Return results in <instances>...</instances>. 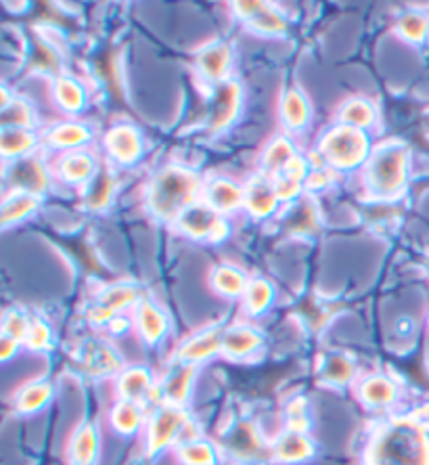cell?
Returning a JSON list of instances; mask_svg holds the SVG:
<instances>
[{
    "mask_svg": "<svg viewBox=\"0 0 429 465\" xmlns=\"http://www.w3.org/2000/svg\"><path fill=\"white\" fill-rule=\"evenodd\" d=\"M93 128L84 124V122L67 120L46 130L43 143L46 147L57 149L59 153H67L78 152V149H86L88 143L93 141Z\"/></svg>",
    "mask_w": 429,
    "mask_h": 465,
    "instance_id": "obj_25",
    "label": "cell"
},
{
    "mask_svg": "<svg viewBox=\"0 0 429 465\" xmlns=\"http://www.w3.org/2000/svg\"><path fill=\"white\" fill-rule=\"evenodd\" d=\"M103 330H105L112 338H124L128 331L134 330L132 314H126V312L118 314V317H113L112 321H109V323L103 327Z\"/></svg>",
    "mask_w": 429,
    "mask_h": 465,
    "instance_id": "obj_48",
    "label": "cell"
},
{
    "mask_svg": "<svg viewBox=\"0 0 429 465\" xmlns=\"http://www.w3.org/2000/svg\"><path fill=\"white\" fill-rule=\"evenodd\" d=\"M310 174V162L306 155H297L289 168H285L275 179V187L281 203H296L302 200L306 191V179Z\"/></svg>",
    "mask_w": 429,
    "mask_h": 465,
    "instance_id": "obj_29",
    "label": "cell"
},
{
    "mask_svg": "<svg viewBox=\"0 0 429 465\" xmlns=\"http://www.w3.org/2000/svg\"><path fill=\"white\" fill-rule=\"evenodd\" d=\"M22 341L3 336L0 338V359H3V362H9L19 351H22Z\"/></svg>",
    "mask_w": 429,
    "mask_h": 465,
    "instance_id": "obj_50",
    "label": "cell"
},
{
    "mask_svg": "<svg viewBox=\"0 0 429 465\" xmlns=\"http://www.w3.org/2000/svg\"><path fill=\"white\" fill-rule=\"evenodd\" d=\"M30 323H32V317H27L22 309H9L5 312V319H3V336L13 338L24 344L27 330H30Z\"/></svg>",
    "mask_w": 429,
    "mask_h": 465,
    "instance_id": "obj_46",
    "label": "cell"
},
{
    "mask_svg": "<svg viewBox=\"0 0 429 465\" xmlns=\"http://www.w3.org/2000/svg\"><path fill=\"white\" fill-rule=\"evenodd\" d=\"M278 118L288 133H299L306 130L312 118V107L306 94L299 88H288L278 101Z\"/></svg>",
    "mask_w": 429,
    "mask_h": 465,
    "instance_id": "obj_28",
    "label": "cell"
},
{
    "mask_svg": "<svg viewBox=\"0 0 429 465\" xmlns=\"http://www.w3.org/2000/svg\"><path fill=\"white\" fill-rule=\"evenodd\" d=\"M373 147L375 145L366 130L336 124L321 134L317 153L333 173H354V170H363L366 166Z\"/></svg>",
    "mask_w": 429,
    "mask_h": 465,
    "instance_id": "obj_4",
    "label": "cell"
},
{
    "mask_svg": "<svg viewBox=\"0 0 429 465\" xmlns=\"http://www.w3.org/2000/svg\"><path fill=\"white\" fill-rule=\"evenodd\" d=\"M203 179L195 170L170 163L151 176L145 189V208L155 221L174 224L182 212L201 200Z\"/></svg>",
    "mask_w": 429,
    "mask_h": 465,
    "instance_id": "obj_2",
    "label": "cell"
},
{
    "mask_svg": "<svg viewBox=\"0 0 429 465\" xmlns=\"http://www.w3.org/2000/svg\"><path fill=\"white\" fill-rule=\"evenodd\" d=\"M103 149L107 160L115 166L128 168L145 155V141L141 130L132 124H115L103 134Z\"/></svg>",
    "mask_w": 429,
    "mask_h": 465,
    "instance_id": "obj_12",
    "label": "cell"
},
{
    "mask_svg": "<svg viewBox=\"0 0 429 465\" xmlns=\"http://www.w3.org/2000/svg\"><path fill=\"white\" fill-rule=\"evenodd\" d=\"M281 206V200H278L275 179L270 176L258 173L256 176L245 183V206L243 210L248 212L251 218L256 221H267Z\"/></svg>",
    "mask_w": 429,
    "mask_h": 465,
    "instance_id": "obj_21",
    "label": "cell"
},
{
    "mask_svg": "<svg viewBox=\"0 0 429 465\" xmlns=\"http://www.w3.org/2000/svg\"><path fill=\"white\" fill-rule=\"evenodd\" d=\"M99 430L91 421H82L80 426L73 430L70 447H67V455H70L72 465H94L99 460Z\"/></svg>",
    "mask_w": 429,
    "mask_h": 465,
    "instance_id": "obj_31",
    "label": "cell"
},
{
    "mask_svg": "<svg viewBox=\"0 0 429 465\" xmlns=\"http://www.w3.org/2000/svg\"><path fill=\"white\" fill-rule=\"evenodd\" d=\"M277 300V290L268 279L254 277L249 279L248 290H245L241 298V309L248 319H260L267 314Z\"/></svg>",
    "mask_w": 429,
    "mask_h": 465,
    "instance_id": "obj_35",
    "label": "cell"
},
{
    "mask_svg": "<svg viewBox=\"0 0 429 465\" xmlns=\"http://www.w3.org/2000/svg\"><path fill=\"white\" fill-rule=\"evenodd\" d=\"M294 206V214L289 216V223H288V229L289 232H294V235H310V232H315L318 229V208L312 197H302V200H297L296 203H291Z\"/></svg>",
    "mask_w": 429,
    "mask_h": 465,
    "instance_id": "obj_41",
    "label": "cell"
},
{
    "mask_svg": "<svg viewBox=\"0 0 429 465\" xmlns=\"http://www.w3.org/2000/svg\"><path fill=\"white\" fill-rule=\"evenodd\" d=\"M174 227L179 229L182 235H187L193 242H203L218 245L229 237L230 224L227 216L218 214L214 208H210L206 202L200 200L193 206L182 212L179 221L174 223Z\"/></svg>",
    "mask_w": 429,
    "mask_h": 465,
    "instance_id": "obj_6",
    "label": "cell"
},
{
    "mask_svg": "<svg viewBox=\"0 0 429 465\" xmlns=\"http://www.w3.org/2000/svg\"><path fill=\"white\" fill-rule=\"evenodd\" d=\"M99 173L97 157L88 149H78V152L59 153L53 163L54 179L61 181L67 187H88V183Z\"/></svg>",
    "mask_w": 429,
    "mask_h": 465,
    "instance_id": "obj_17",
    "label": "cell"
},
{
    "mask_svg": "<svg viewBox=\"0 0 429 465\" xmlns=\"http://www.w3.org/2000/svg\"><path fill=\"white\" fill-rule=\"evenodd\" d=\"M197 373H200V367L197 365L172 361L168 371L158 380V390H155L158 405L187 407L190 392H193Z\"/></svg>",
    "mask_w": 429,
    "mask_h": 465,
    "instance_id": "obj_13",
    "label": "cell"
},
{
    "mask_svg": "<svg viewBox=\"0 0 429 465\" xmlns=\"http://www.w3.org/2000/svg\"><path fill=\"white\" fill-rule=\"evenodd\" d=\"M411 415H413L414 421H419L421 426H424L425 430H429V401L424 402V405H421V407L414 409V413H411Z\"/></svg>",
    "mask_w": 429,
    "mask_h": 465,
    "instance_id": "obj_52",
    "label": "cell"
},
{
    "mask_svg": "<svg viewBox=\"0 0 429 465\" xmlns=\"http://www.w3.org/2000/svg\"><path fill=\"white\" fill-rule=\"evenodd\" d=\"M413 321L411 319H398L396 321V325L392 327V333L394 336H398V338H403V340H408L413 336Z\"/></svg>",
    "mask_w": 429,
    "mask_h": 465,
    "instance_id": "obj_51",
    "label": "cell"
},
{
    "mask_svg": "<svg viewBox=\"0 0 429 465\" xmlns=\"http://www.w3.org/2000/svg\"><path fill=\"white\" fill-rule=\"evenodd\" d=\"M24 348L32 352H46L53 348V327L43 319H32L24 340Z\"/></svg>",
    "mask_w": 429,
    "mask_h": 465,
    "instance_id": "obj_45",
    "label": "cell"
},
{
    "mask_svg": "<svg viewBox=\"0 0 429 465\" xmlns=\"http://www.w3.org/2000/svg\"><path fill=\"white\" fill-rule=\"evenodd\" d=\"M115 193V176L109 168H99V173L94 174V179L88 183L84 189V203L88 210L101 212L105 210L113 200Z\"/></svg>",
    "mask_w": 429,
    "mask_h": 465,
    "instance_id": "obj_40",
    "label": "cell"
},
{
    "mask_svg": "<svg viewBox=\"0 0 429 465\" xmlns=\"http://www.w3.org/2000/svg\"><path fill=\"white\" fill-rule=\"evenodd\" d=\"M53 101L57 104L61 112L76 115L84 112L88 105V94L82 82L65 74H57L53 80Z\"/></svg>",
    "mask_w": 429,
    "mask_h": 465,
    "instance_id": "obj_33",
    "label": "cell"
},
{
    "mask_svg": "<svg viewBox=\"0 0 429 465\" xmlns=\"http://www.w3.org/2000/svg\"><path fill=\"white\" fill-rule=\"evenodd\" d=\"M208 282L216 296H220L224 300H241L249 285V277L245 275L239 266L216 264L214 269L210 271Z\"/></svg>",
    "mask_w": 429,
    "mask_h": 465,
    "instance_id": "obj_32",
    "label": "cell"
},
{
    "mask_svg": "<svg viewBox=\"0 0 429 465\" xmlns=\"http://www.w3.org/2000/svg\"><path fill=\"white\" fill-rule=\"evenodd\" d=\"M46 43H38V54H34V65L38 67V70H44V72H54V57L53 49H46L44 46Z\"/></svg>",
    "mask_w": 429,
    "mask_h": 465,
    "instance_id": "obj_49",
    "label": "cell"
},
{
    "mask_svg": "<svg viewBox=\"0 0 429 465\" xmlns=\"http://www.w3.org/2000/svg\"><path fill=\"white\" fill-rule=\"evenodd\" d=\"M235 15L249 27L251 32L262 34V36H283L288 32V17L278 11L275 5L260 3V0H245V3L233 5Z\"/></svg>",
    "mask_w": 429,
    "mask_h": 465,
    "instance_id": "obj_14",
    "label": "cell"
},
{
    "mask_svg": "<svg viewBox=\"0 0 429 465\" xmlns=\"http://www.w3.org/2000/svg\"><path fill=\"white\" fill-rule=\"evenodd\" d=\"M53 399V384L46 380H34L19 390L15 394V411L22 415H34L49 405Z\"/></svg>",
    "mask_w": 429,
    "mask_h": 465,
    "instance_id": "obj_38",
    "label": "cell"
},
{
    "mask_svg": "<svg viewBox=\"0 0 429 465\" xmlns=\"http://www.w3.org/2000/svg\"><path fill=\"white\" fill-rule=\"evenodd\" d=\"M377 120L379 112L375 104L365 97H352L348 101H344L337 112V124L360 128L366 130V133L377 126Z\"/></svg>",
    "mask_w": 429,
    "mask_h": 465,
    "instance_id": "obj_36",
    "label": "cell"
},
{
    "mask_svg": "<svg viewBox=\"0 0 429 465\" xmlns=\"http://www.w3.org/2000/svg\"><path fill=\"white\" fill-rule=\"evenodd\" d=\"M427 325H429V317H427Z\"/></svg>",
    "mask_w": 429,
    "mask_h": 465,
    "instance_id": "obj_53",
    "label": "cell"
},
{
    "mask_svg": "<svg viewBox=\"0 0 429 465\" xmlns=\"http://www.w3.org/2000/svg\"><path fill=\"white\" fill-rule=\"evenodd\" d=\"M356 361L352 354L344 351H331L327 352L318 365V378L325 386L344 390L356 384Z\"/></svg>",
    "mask_w": 429,
    "mask_h": 465,
    "instance_id": "obj_26",
    "label": "cell"
},
{
    "mask_svg": "<svg viewBox=\"0 0 429 465\" xmlns=\"http://www.w3.org/2000/svg\"><path fill=\"white\" fill-rule=\"evenodd\" d=\"M36 109L22 97H13L11 104L5 105L3 114H0V126L3 128L36 130Z\"/></svg>",
    "mask_w": 429,
    "mask_h": 465,
    "instance_id": "obj_43",
    "label": "cell"
},
{
    "mask_svg": "<svg viewBox=\"0 0 429 465\" xmlns=\"http://www.w3.org/2000/svg\"><path fill=\"white\" fill-rule=\"evenodd\" d=\"M243 109V86L239 80L230 78L218 84L212 93V104L208 114V133L222 134L239 120Z\"/></svg>",
    "mask_w": 429,
    "mask_h": 465,
    "instance_id": "obj_10",
    "label": "cell"
},
{
    "mask_svg": "<svg viewBox=\"0 0 429 465\" xmlns=\"http://www.w3.org/2000/svg\"><path fill=\"white\" fill-rule=\"evenodd\" d=\"M132 321H134V331L139 333L142 344L149 348H155L158 344H161L170 331L168 314L163 312L161 306H158L149 298H142L141 302L134 306Z\"/></svg>",
    "mask_w": 429,
    "mask_h": 465,
    "instance_id": "obj_20",
    "label": "cell"
},
{
    "mask_svg": "<svg viewBox=\"0 0 429 465\" xmlns=\"http://www.w3.org/2000/svg\"><path fill=\"white\" fill-rule=\"evenodd\" d=\"M365 465H429V430L413 415L381 423L366 444Z\"/></svg>",
    "mask_w": 429,
    "mask_h": 465,
    "instance_id": "obj_1",
    "label": "cell"
},
{
    "mask_svg": "<svg viewBox=\"0 0 429 465\" xmlns=\"http://www.w3.org/2000/svg\"><path fill=\"white\" fill-rule=\"evenodd\" d=\"M317 457V444L310 434L283 430L270 444V460L281 465H304Z\"/></svg>",
    "mask_w": 429,
    "mask_h": 465,
    "instance_id": "obj_23",
    "label": "cell"
},
{
    "mask_svg": "<svg viewBox=\"0 0 429 465\" xmlns=\"http://www.w3.org/2000/svg\"><path fill=\"white\" fill-rule=\"evenodd\" d=\"M180 465H218V449L212 440L201 436H190L174 449Z\"/></svg>",
    "mask_w": 429,
    "mask_h": 465,
    "instance_id": "obj_39",
    "label": "cell"
},
{
    "mask_svg": "<svg viewBox=\"0 0 429 465\" xmlns=\"http://www.w3.org/2000/svg\"><path fill=\"white\" fill-rule=\"evenodd\" d=\"M310 402L306 396H294L285 402L283 409V420L285 428L289 432H299V434H310L312 430V415H310Z\"/></svg>",
    "mask_w": 429,
    "mask_h": 465,
    "instance_id": "obj_42",
    "label": "cell"
},
{
    "mask_svg": "<svg viewBox=\"0 0 429 465\" xmlns=\"http://www.w3.org/2000/svg\"><path fill=\"white\" fill-rule=\"evenodd\" d=\"M78 361L84 373L91 375L93 380H115L126 369V362L118 348L99 336L82 341Z\"/></svg>",
    "mask_w": 429,
    "mask_h": 465,
    "instance_id": "obj_9",
    "label": "cell"
},
{
    "mask_svg": "<svg viewBox=\"0 0 429 465\" xmlns=\"http://www.w3.org/2000/svg\"><path fill=\"white\" fill-rule=\"evenodd\" d=\"M394 32L408 45H424L429 36V17L419 11L405 13L394 25Z\"/></svg>",
    "mask_w": 429,
    "mask_h": 465,
    "instance_id": "obj_44",
    "label": "cell"
},
{
    "mask_svg": "<svg viewBox=\"0 0 429 465\" xmlns=\"http://www.w3.org/2000/svg\"><path fill=\"white\" fill-rule=\"evenodd\" d=\"M40 200L43 197L30 195V193H19V191H6L3 200V210H0V223L5 229L13 227V224L24 223L25 218L36 214L40 208Z\"/></svg>",
    "mask_w": 429,
    "mask_h": 465,
    "instance_id": "obj_37",
    "label": "cell"
},
{
    "mask_svg": "<svg viewBox=\"0 0 429 465\" xmlns=\"http://www.w3.org/2000/svg\"><path fill=\"white\" fill-rule=\"evenodd\" d=\"M190 426V413L187 407L158 405L149 415L145 428V455L149 460L161 455L166 449H176L185 440V432Z\"/></svg>",
    "mask_w": 429,
    "mask_h": 465,
    "instance_id": "obj_5",
    "label": "cell"
},
{
    "mask_svg": "<svg viewBox=\"0 0 429 465\" xmlns=\"http://www.w3.org/2000/svg\"><path fill=\"white\" fill-rule=\"evenodd\" d=\"M201 200L218 214L229 218L245 206V184L229 179V176H212V179L203 181Z\"/></svg>",
    "mask_w": 429,
    "mask_h": 465,
    "instance_id": "obj_19",
    "label": "cell"
},
{
    "mask_svg": "<svg viewBox=\"0 0 429 465\" xmlns=\"http://www.w3.org/2000/svg\"><path fill=\"white\" fill-rule=\"evenodd\" d=\"M195 67L200 76L214 88L230 80L233 70V49L227 43H212L197 53Z\"/></svg>",
    "mask_w": 429,
    "mask_h": 465,
    "instance_id": "obj_24",
    "label": "cell"
},
{
    "mask_svg": "<svg viewBox=\"0 0 429 465\" xmlns=\"http://www.w3.org/2000/svg\"><path fill=\"white\" fill-rule=\"evenodd\" d=\"M113 381L120 401H132L141 405H147V401L155 396V390H158L155 373L147 365H126Z\"/></svg>",
    "mask_w": 429,
    "mask_h": 465,
    "instance_id": "obj_22",
    "label": "cell"
},
{
    "mask_svg": "<svg viewBox=\"0 0 429 465\" xmlns=\"http://www.w3.org/2000/svg\"><path fill=\"white\" fill-rule=\"evenodd\" d=\"M109 428L118 436H134L147 428V405L132 401H115L107 413Z\"/></svg>",
    "mask_w": 429,
    "mask_h": 465,
    "instance_id": "obj_27",
    "label": "cell"
},
{
    "mask_svg": "<svg viewBox=\"0 0 429 465\" xmlns=\"http://www.w3.org/2000/svg\"><path fill=\"white\" fill-rule=\"evenodd\" d=\"M264 351V333L251 323H233L224 330L222 359L249 362Z\"/></svg>",
    "mask_w": 429,
    "mask_h": 465,
    "instance_id": "obj_15",
    "label": "cell"
},
{
    "mask_svg": "<svg viewBox=\"0 0 429 465\" xmlns=\"http://www.w3.org/2000/svg\"><path fill=\"white\" fill-rule=\"evenodd\" d=\"M354 392H356V399L365 409H371V411H385V409H392L400 399V386L396 380H392L390 375L385 373H371L360 378L356 384H354Z\"/></svg>",
    "mask_w": 429,
    "mask_h": 465,
    "instance_id": "obj_16",
    "label": "cell"
},
{
    "mask_svg": "<svg viewBox=\"0 0 429 465\" xmlns=\"http://www.w3.org/2000/svg\"><path fill=\"white\" fill-rule=\"evenodd\" d=\"M331 174L333 170H329L327 166H312L308 179H306V191H310V193L323 191L327 184L331 183Z\"/></svg>",
    "mask_w": 429,
    "mask_h": 465,
    "instance_id": "obj_47",
    "label": "cell"
},
{
    "mask_svg": "<svg viewBox=\"0 0 429 465\" xmlns=\"http://www.w3.org/2000/svg\"><path fill=\"white\" fill-rule=\"evenodd\" d=\"M297 155L299 153L294 139H291L289 134H277L275 139L264 147L260 157V173L270 176V179H277L285 168H289V163L294 162Z\"/></svg>",
    "mask_w": 429,
    "mask_h": 465,
    "instance_id": "obj_30",
    "label": "cell"
},
{
    "mask_svg": "<svg viewBox=\"0 0 429 465\" xmlns=\"http://www.w3.org/2000/svg\"><path fill=\"white\" fill-rule=\"evenodd\" d=\"M5 183L9 191L43 197L51 189V170L40 155L5 162Z\"/></svg>",
    "mask_w": 429,
    "mask_h": 465,
    "instance_id": "obj_8",
    "label": "cell"
},
{
    "mask_svg": "<svg viewBox=\"0 0 429 465\" xmlns=\"http://www.w3.org/2000/svg\"><path fill=\"white\" fill-rule=\"evenodd\" d=\"M40 141L43 139L36 134V130L3 128L0 130V153H3L5 162L34 155L40 145Z\"/></svg>",
    "mask_w": 429,
    "mask_h": 465,
    "instance_id": "obj_34",
    "label": "cell"
},
{
    "mask_svg": "<svg viewBox=\"0 0 429 465\" xmlns=\"http://www.w3.org/2000/svg\"><path fill=\"white\" fill-rule=\"evenodd\" d=\"M222 449L241 463H258L262 460H270V444L264 442L260 428L251 420H239L233 428L224 434Z\"/></svg>",
    "mask_w": 429,
    "mask_h": 465,
    "instance_id": "obj_11",
    "label": "cell"
},
{
    "mask_svg": "<svg viewBox=\"0 0 429 465\" xmlns=\"http://www.w3.org/2000/svg\"><path fill=\"white\" fill-rule=\"evenodd\" d=\"M141 300V287L136 283H112L107 285L105 290L99 292V296L94 300L93 306H88L86 319L91 321L94 327H101V330H103L113 317H118V314L131 309L134 311V306L139 304Z\"/></svg>",
    "mask_w": 429,
    "mask_h": 465,
    "instance_id": "obj_7",
    "label": "cell"
},
{
    "mask_svg": "<svg viewBox=\"0 0 429 465\" xmlns=\"http://www.w3.org/2000/svg\"><path fill=\"white\" fill-rule=\"evenodd\" d=\"M411 174V153L405 143L390 141L375 145L363 168L366 193L381 202L398 200L406 191Z\"/></svg>",
    "mask_w": 429,
    "mask_h": 465,
    "instance_id": "obj_3",
    "label": "cell"
},
{
    "mask_svg": "<svg viewBox=\"0 0 429 465\" xmlns=\"http://www.w3.org/2000/svg\"><path fill=\"white\" fill-rule=\"evenodd\" d=\"M224 330H227V327L214 325L200 333H193V336L187 338L185 341H180V346L176 348L174 361L200 367L201 362H208L210 359L220 357Z\"/></svg>",
    "mask_w": 429,
    "mask_h": 465,
    "instance_id": "obj_18",
    "label": "cell"
}]
</instances>
